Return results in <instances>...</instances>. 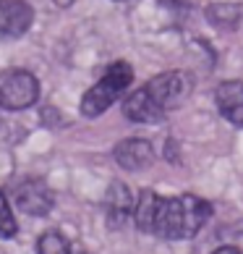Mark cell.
Masks as SVG:
<instances>
[{
    "label": "cell",
    "instance_id": "6da1fadb",
    "mask_svg": "<svg viewBox=\"0 0 243 254\" xmlns=\"http://www.w3.org/2000/svg\"><path fill=\"white\" fill-rule=\"evenodd\" d=\"M212 215V204L196 194H181L160 202V215H157L154 236L167 241H186L194 239L204 228V223Z\"/></svg>",
    "mask_w": 243,
    "mask_h": 254
},
{
    "label": "cell",
    "instance_id": "7a4b0ae2",
    "mask_svg": "<svg viewBox=\"0 0 243 254\" xmlns=\"http://www.w3.org/2000/svg\"><path fill=\"white\" fill-rule=\"evenodd\" d=\"M134 81V68L126 61H115L113 65H107V71L102 73V79L89 87L81 97V116L84 118H99L113 102L120 100V95L131 87Z\"/></svg>",
    "mask_w": 243,
    "mask_h": 254
},
{
    "label": "cell",
    "instance_id": "3957f363",
    "mask_svg": "<svg viewBox=\"0 0 243 254\" xmlns=\"http://www.w3.org/2000/svg\"><path fill=\"white\" fill-rule=\"evenodd\" d=\"M40 100V81L24 68H11L0 73V108L26 110Z\"/></svg>",
    "mask_w": 243,
    "mask_h": 254
},
{
    "label": "cell",
    "instance_id": "277c9868",
    "mask_svg": "<svg viewBox=\"0 0 243 254\" xmlns=\"http://www.w3.org/2000/svg\"><path fill=\"white\" fill-rule=\"evenodd\" d=\"M191 87H194V81H191L189 73H183V71H165V73H157L154 79H149V81L144 84L146 95L152 97L165 113L170 110V108H178L181 102L189 97Z\"/></svg>",
    "mask_w": 243,
    "mask_h": 254
},
{
    "label": "cell",
    "instance_id": "5b68a950",
    "mask_svg": "<svg viewBox=\"0 0 243 254\" xmlns=\"http://www.w3.org/2000/svg\"><path fill=\"white\" fill-rule=\"evenodd\" d=\"M13 202L24 215L45 218V215L52 210V191L42 178H26V181H21L16 186Z\"/></svg>",
    "mask_w": 243,
    "mask_h": 254
},
{
    "label": "cell",
    "instance_id": "8992f818",
    "mask_svg": "<svg viewBox=\"0 0 243 254\" xmlns=\"http://www.w3.org/2000/svg\"><path fill=\"white\" fill-rule=\"evenodd\" d=\"M34 11L24 0H0V40H18L32 29Z\"/></svg>",
    "mask_w": 243,
    "mask_h": 254
},
{
    "label": "cell",
    "instance_id": "52a82bcc",
    "mask_svg": "<svg viewBox=\"0 0 243 254\" xmlns=\"http://www.w3.org/2000/svg\"><path fill=\"white\" fill-rule=\"evenodd\" d=\"M113 160L123 168V171H146L154 163V147L146 139H123L113 149Z\"/></svg>",
    "mask_w": 243,
    "mask_h": 254
},
{
    "label": "cell",
    "instance_id": "ba28073f",
    "mask_svg": "<svg viewBox=\"0 0 243 254\" xmlns=\"http://www.w3.org/2000/svg\"><path fill=\"white\" fill-rule=\"evenodd\" d=\"M123 116L134 124H144V126H152V124H160L165 121V110L157 105V102L146 95V89H136V92H128V97L123 100Z\"/></svg>",
    "mask_w": 243,
    "mask_h": 254
},
{
    "label": "cell",
    "instance_id": "9c48e42d",
    "mask_svg": "<svg viewBox=\"0 0 243 254\" xmlns=\"http://www.w3.org/2000/svg\"><path fill=\"white\" fill-rule=\"evenodd\" d=\"M214 102L222 118L230 121L233 126L243 128V81L241 79H228L222 81L214 92Z\"/></svg>",
    "mask_w": 243,
    "mask_h": 254
},
{
    "label": "cell",
    "instance_id": "30bf717a",
    "mask_svg": "<svg viewBox=\"0 0 243 254\" xmlns=\"http://www.w3.org/2000/svg\"><path fill=\"white\" fill-rule=\"evenodd\" d=\"M134 199L136 196L131 194V189L123 181H113L105 191V212H107V223L113 228H120L134 212Z\"/></svg>",
    "mask_w": 243,
    "mask_h": 254
},
{
    "label": "cell",
    "instance_id": "8fae6325",
    "mask_svg": "<svg viewBox=\"0 0 243 254\" xmlns=\"http://www.w3.org/2000/svg\"><path fill=\"white\" fill-rule=\"evenodd\" d=\"M160 202H162V196L157 191H152V189H144L134 199V223H136V228L142 233L154 236L157 215H160Z\"/></svg>",
    "mask_w": 243,
    "mask_h": 254
},
{
    "label": "cell",
    "instance_id": "7c38bea8",
    "mask_svg": "<svg viewBox=\"0 0 243 254\" xmlns=\"http://www.w3.org/2000/svg\"><path fill=\"white\" fill-rule=\"evenodd\" d=\"M207 21L220 26V29H236L243 18V8L238 3H209L204 8Z\"/></svg>",
    "mask_w": 243,
    "mask_h": 254
},
{
    "label": "cell",
    "instance_id": "4fadbf2b",
    "mask_svg": "<svg viewBox=\"0 0 243 254\" xmlns=\"http://www.w3.org/2000/svg\"><path fill=\"white\" fill-rule=\"evenodd\" d=\"M37 254H71V244L58 231H45L37 239Z\"/></svg>",
    "mask_w": 243,
    "mask_h": 254
},
{
    "label": "cell",
    "instance_id": "5bb4252c",
    "mask_svg": "<svg viewBox=\"0 0 243 254\" xmlns=\"http://www.w3.org/2000/svg\"><path fill=\"white\" fill-rule=\"evenodd\" d=\"M16 231H18L16 218H13L11 207H8L5 194L0 191V239H13V236H16Z\"/></svg>",
    "mask_w": 243,
    "mask_h": 254
},
{
    "label": "cell",
    "instance_id": "9a60e30c",
    "mask_svg": "<svg viewBox=\"0 0 243 254\" xmlns=\"http://www.w3.org/2000/svg\"><path fill=\"white\" fill-rule=\"evenodd\" d=\"M212 254H241V249H238V247H230V244H228V247H220V249H214Z\"/></svg>",
    "mask_w": 243,
    "mask_h": 254
},
{
    "label": "cell",
    "instance_id": "2e32d148",
    "mask_svg": "<svg viewBox=\"0 0 243 254\" xmlns=\"http://www.w3.org/2000/svg\"><path fill=\"white\" fill-rule=\"evenodd\" d=\"M73 3V0H55V5H58V8H68Z\"/></svg>",
    "mask_w": 243,
    "mask_h": 254
},
{
    "label": "cell",
    "instance_id": "e0dca14e",
    "mask_svg": "<svg viewBox=\"0 0 243 254\" xmlns=\"http://www.w3.org/2000/svg\"><path fill=\"white\" fill-rule=\"evenodd\" d=\"M118 3H126V0H118Z\"/></svg>",
    "mask_w": 243,
    "mask_h": 254
}]
</instances>
